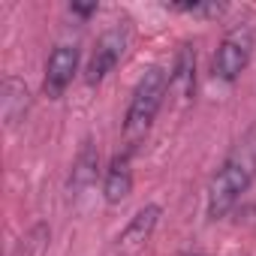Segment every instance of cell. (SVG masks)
I'll list each match as a JSON object with an SVG mask.
<instances>
[{
  "instance_id": "cell-1",
  "label": "cell",
  "mask_w": 256,
  "mask_h": 256,
  "mask_svg": "<svg viewBox=\"0 0 256 256\" xmlns=\"http://www.w3.org/2000/svg\"><path fill=\"white\" fill-rule=\"evenodd\" d=\"M253 172H256V160L247 157L244 151H235L232 157H226V163L217 169L208 187V217L211 220H220L235 208L241 193L250 187Z\"/></svg>"
},
{
  "instance_id": "cell-2",
  "label": "cell",
  "mask_w": 256,
  "mask_h": 256,
  "mask_svg": "<svg viewBox=\"0 0 256 256\" xmlns=\"http://www.w3.org/2000/svg\"><path fill=\"white\" fill-rule=\"evenodd\" d=\"M166 94H169V72L163 66H151L139 78V84L133 90V100H130V108H126V118H124L126 136L139 139V136H145L151 130V124H154Z\"/></svg>"
},
{
  "instance_id": "cell-3",
  "label": "cell",
  "mask_w": 256,
  "mask_h": 256,
  "mask_svg": "<svg viewBox=\"0 0 256 256\" xmlns=\"http://www.w3.org/2000/svg\"><path fill=\"white\" fill-rule=\"evenodd\" d=\"M126 42H130V28H126V22H118L114 28H108V30L96 40V46H94V52H90V58H88L84 82H88V84H100V82L118 66V60L124 58Z\"/></svg>"
},
{
  "instance_id": "cell-4",
  "label": "cell",
  "mask_w": 256,
  "mask_h": 256,
  "mask_svg": "<svg viewBox=\"0 0 256 256\" xmlns=\"http://www.w3.org/2000/svg\"><path fill=\"white\" fill-rule=\"evenodd\" d=\"M250 52H253V34L247 28H235L232 34L223 36V42L217 46L214 54V76L223 82H235L244 66L250 64Z\"/></svg>"
},
{
  "instance_id": "cell-5",
  "label": "cell",
  "mask_w": 256,
  "mask_h": 256,
  "mask_svg": "<svg viewBox=\"0 0 256 256\" xmlns=\"http://www.w3.org/2000/svg\"><path fill=\"white\" fill-rule=\"evenodd\" d=\"M76 70H78V48L76 46H58L48 54V64H46V78H42L46 94L52 100L64 96V90L70 88Z\"/></svg>"
},
{
  "instance_id": "cell-6",
  "label": "cell",
  "mask_w": 256,
  "mask_h": 256,
  "mask_svg": "<svg viewBox=\"0 0 256 256\" xmlns=\"http://www.w3.org/2000/svg\"><path fill=\"white\" fill-rule=\"evenodd\" d=\"M157 220H160V205H145V208H139V211L130 217V223L124 226V232L118 235L114 250H118V253H124V256L139 253V250L145 247V241L151 238V232H154Z\"/></svg>"
},
{
  "instance_id": "cell-7",
  "label": "cell",
  "mask_w": 256,
  "mask_h": 256,
  "mask_svg": "<svg viewBox=\"0 0 256 256\" xmlns=\"http://www.w3.org/2000/svg\"><path fill=\"white\" fill-rule=\"evenodd\" d=\"M133 190V166H130V151L118 154L108 169H106V181H102V193H106V202L108 205H118L130 196Z\"/></svg>"
},
{
  "instance_id": "cell-8",
  "label": "cell",
  "mask_w": 256,
  "mask_h": 256,
  "mask_svg": "<svg viewBox=\"0 0 256 256\" xmlns=\"http://www.w3.org/2000/svg\"><path fill=\"white\" fill-rule=\"evenodd\" d=\"M30 108V94L24 88V82H18L16 76H6L4 78V88H0V112H4V120L6 126L18 124Z\"/></svg>"
},
{
  "instance_id": "cell-9",
  "label": "cell",
  "mask_w": 256,
  "mask_h": 256,
  "mask_svg": "<svg viewBox=\"0 0 256 256\" xmlns=\"http://www.w3.org/2000/svg\"><path fill=\"white\" fill-rule=\"evenodd\" d=\"M193 72H196V54H193L190 46H184L178 52V58H175V66L169 70V88H175L181 100H190L193 96V84H196V76Z\"/></svg>"
},
{
  "instance_id": "cell-10",
  "label": "cell",
  "mask_w": 256,
  "mask_h": 256,
  "mask_svg": "<svg viewBox=\"0 0 256 256\" xmlns=\"http://www.w3.org/2000/svg\"><path fill=\"white\" fill-rule=\"evenodd\" d=\"M96 178V151L90 142H84V148L78 151V160H76V169H72V187H88L90 181Z\"/></svg>"
},
{
  "instance_id": "cell-11",
  "label": "cell",
  "mask_w": 256,
  "mask_h": 256,
  "mask_svg": "<svg viewBox=\"0 0 256 256\" xmlns=\"http://www.w3.org/2000/svg\"><path fill=\"white\" fill-rule=\"evenodd\" d=\"M48 244V226L46 223H36L18 244H16V253L12 256H40Z\"/></svg>"
},
{
  "instance_id": "cell-12",
  "label": "cell",
  "mask_w": 256,
  "mask_h": 256,
  "mask_svg": "<svg viewBox=\"0 0 256 256\" xmlns=\"http://www.w3.org/2000/svg\"><path fill=\"white\" fill-rule=\"evenodd\" d=\"M166 10L187 12V16H220L226 6L217 4V0H208V4H205V0H193V4H190V0H184V4H178V0H175V4H166Z\"/></svg>"
},
{
  "instance_id": "cell-13",
  "label": "cell",
  "mask_w": 256,
  "mask_h": 256,
  "mask_svg": "<svg viewBox=\"0 0 256 256\" xmlns=\"http://www.w3.org/2000/svg\"><path fill=\"white\" fill-rule=\"evenodd\" d=\"M76 16H90V12H96V4H72L70 6Z\"/></svg>"
}]
</instances>
